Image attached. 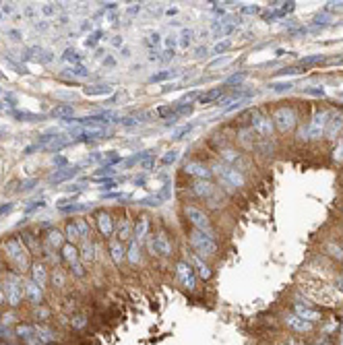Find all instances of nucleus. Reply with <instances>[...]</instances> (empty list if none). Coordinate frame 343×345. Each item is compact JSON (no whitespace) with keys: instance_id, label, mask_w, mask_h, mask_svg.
I'll list each match as a JSON object with an SVG mask.
<instances>
[{"instance_id":"nucleus-1","label":"nucleus","mask_w":343,"mask_h":345,"mask_svg":"<svg viewBox=\"0 0 343 345\" xmlns=\"http://www.w3.org/2000/svg\"><path fill=\"white\" fill-rule=\"evenodd\" d=\"M29 250L25 248V244L21 242V238H9L5 242V264L9 267V271L13 275H23L25 271L31 269V258H29Z\"/></svg>"},{"instance_id":"nucleus-2","label":"nucleus","mask_w":343,"mask_h":345,"mask_svg":"<svg viewBox=\"0 0 343 345\" xmlns=\"http://www.w3.org/2000/svg\"><path fill=\"white\" fill-rule=\"evenodd\" d=\"M188 242H190V248L195 250V254L197 256H215L217 254V244H215V240L209 236V234H205V232H201V229H190L188 232Z\"/></svg>"},{"instance_id":"nucleus-3","label":"nucleus","mask_w":343,"mask_h":345,"mask_svg":"<svg viewBox=\"0 0 343 345\" xmlns=\"http://www.w3.org/2000/svg\"><path fill=\"white\" fill-rule=\"evenodd\" d=\"M5 287V296H7V304L11 308H19V306L25 302V291H23V279L19 275L9 273V277L3 281Z\"/></svg>"},{"instance_id":"nucleus-4","label":"nucleus","mask_w":343,"mask_h":345,"mask_svg":"<svg viewBox=\"0 0 343 345\" xmlns=\"http://www.w3.org/2000/svg\"><path fill=\"white\" fill-rule=\"evenodd\" d=\"M184 215H186V219L190 221V225H193L195 229H201V232L211 236V219L203 209H199L195 205H184Z\"/></svg>"},{"instance_id":"nucleus-5","label":"nucleus","mask_w":343,"mask_h":345,"mask_svg":"<svg viewBox=\"0 0 343 345\" xmlns=\"http://www.w3.org/2000/svg\"><path fill=\"white\" fill-rule=\"evenodd\" d=\"M211 172H213V174L219 178L221 186H225V188H240V186L244 184V178H242V174H240L238 170L230 168V166H225V164H221V166H215Z\"/></svg>"},{"instance_id":"nucleus-6","label":"nucleus","mask_w":343,"mask_h":345,"mask_svg":"<svg viewBox=\"0 0 343 345\" xmlns=\"http://www.w3.org/2000/svg\"><path fill=\"white\" fill-rule=\"evenodd\" d=\"M176 281L182 287H186L188 291H193L197 287V275H195L193 264L186 262V260H178L176 262Z\"/></svg>"},{"instance_id":"nucleus-7","label":"nucleus","mask_w":343,"mask_h":345,"mask_svg":"<svg viewBox=\"0 0 343 345\" xmlns=\"http://www.w3.org/2000/svg\"><path fill=\"white\" fill-rule=\"evenodd\" d=\"M23 291H25V302H29L35 308L44 304V287H40L35 281L23 279Z\"/></svg>"},{"instance_id":"nucleus-8","label":"nucleus","mask_w":343,"mask_h":345,"mask_svg":"<svg viewBox=\"0 0 343 345\" xmlns=\"http://www.w3.org/2000/svg\"><path fill=\"white\" fill-rule=\"evenodd\" d=\"M153 236V246H155V256H172L174 254V244L168 232H157V234H151Z\"/></svg>"},{"instance_id":"nucleus-9","label":"nucleus","mask_w":343,"mask_h":345,"mask_svg":"<svg viewBox=\"0 0 343 345\" xmlns=\"http://www.w3.org/2000/svg\"><path fill=\"white\" fill-rule=\"evenodd\" d=\"M273 120H275V124H277V128L281 132H287V130H292L296 126V114L289 108H279L273 114Z\"/></svg>"},{"instance_id":"nucleus-10","label":"nucleus","mask_w":343,"mask_h":345,"mask_svg":"<svg viewBox=\"0 0 343 345\" xmlns=\"http://www.w3.org/2000/svg\"><path fill=\"white\" fill-rule=\"evenodd\" d=\"M31 281H35L40 287H46L48 283H50V271H48V267L44 264V262H33L31 264Z\"/></svg>"},{"instance_id":"nucleus-11","label":"nucleus","mask_w":343,"mask_h":345,"mask_svg":"<svg viewBox=\"0 0 343 345\" xmlns=\"http://www.w3.org/2000/svg\"><path fill=\"white\" fill-rule=\"evenodd\" d=\"M252 128L260 135V137H269L273 132V122L271 118L262 116L260 112H252Z\"/></svg>"},{"instance_id":"nucleus-12","label":"nucleus","mask_w":343,"mask_h":345,"mask_svg":"<svg viewBox=\"0 0 343 345\" xmlns=\"http://www.w3.org/2000/svg\"><path fill=\"white\" fill-rule=\"evenodd\" d=\"M97 227L103 238H112V234L116 232V221L112 219V213L108 211H99L97 213Z\"/></svg>"},{"instance_id":"nucleus-13","label":"nucleus","mask_w":343,"mask_h":345,"mask_svg":"<svg viewBox=\"0 0 343 345\" xmlns=\"http://www.w3.org/2000/svg\"><path fill=\"white\" fill-rule=\"evenodd\" d=\"M193 193H195L197 197L209 201L215 193H219V188H217L213 182H209V180H197V182L193 184Z\"/></svg>"},{"instance_id":"nucleus-14","label":"nucleus","mask_w":343,"mask_h":345,"mask_svg":"<svg viewBox=\"0 0 343 345\" xmlns=\"http://www.w3.org/2000/svg\"><path fill=\"white\" fill-rule=\"evenodd\" d=\"M133 236H135V225H133L130 219H122V221L116 223V240H120V242L124 244V242L130 240Z\"/></svg>"},{"instance_id":"nucleus-15","label":"nucleus","mask_w":343,"mask_h":345,"mask_svg":"<svg viewBox=\"0 0 343 345\" xmlns=\"http://www.w3.org/2000/svg\"><path fill=\"white\" fill-rule=\"evenodd\" d=\"M110 256L114 260V264L116 267H122L124 258H126V248L120 240H110Z\"/></svg>"},{"instance_id":"nucleus-16","label":"nucleus","mask_w":343,"mask_h":345,"mask_svg":"<svg viewBox=\"0 0 343 345\" xmlns=\"http://www.w3.org/2000/svg\"><path fill=\"white\" fill-rule=\"evenodd\" d=\"M184 172L190 174V176H195L197 180H205V178H209V176L213 174L207 166H203V164H199V162H188V164L184 166Z\"/></svg>"},{"instance_id":"nucleus-17","label":"nucleus","mask_w":343,"mask_h":345,"mask_svg":"<svg viewBox=\"0 0 343 345\" xmlns=\"http://www.w3.org/2000/svg\"><path fill=\"white\" fill-rule=\"evenodd\" d=\"M285 325H287L292 331H296V333H310V331H312V323L302 321V319L296 316V314H287V316H285Z\"/></svg>"},{"instance_id":"nucleus-18","label":"nucleus","mask_w":343,"mask_h":345,"mask_svg":"<svg viewBox=\"0 0 343 345\" xmlns=\"http://www.w3.org/2000/svg\"><path fill=\"white\" fill-rule=\"evenodd\" d=\"M294 310H296V312H294L296 316H300L302 321H306V323H316V321L323 319L319 310H312V308H308V306H302V304H296Z\"/></svg>"},{"instance_id":"nucleus-19","label":"nucleus","mask_w":343,"mask_h":345,"mask_svg":"<svg viewBox=\"0 0 343 345\" xmlns=\"http://www.w3.org/2000/svg\"><path fill=\"white\" fill-rule=\"evenodd\" d=\"M21 242L25 244V248L31 252V254H42V244H40V238L31 232H23L21 234Z\"/></svg>"},{"instance_id":"nucleus-20","label":"nucleus","mask_w":343,"mask_h":345,"mask_svg":"<svg viewBox=\"0 0 343 345\" xmlns=\"http://www.w3.org/2000/svg\"><path fill=\"white\" fill-rule=\"evenodd\" d=\"M44 242H46V246L48 248H60L62 250V246H64V236H62V232H58V229H50V232L44 236Z\"/></svg>"},{"instance_id":"nucleus-21","label":"nucleus","mask_w":343,"mask_h":345,"mask_svg":"<svg viewBox=\"0 0 343 345\" xmlns=\"http://www.w3.org/2000/svg\"><path fill=\"white\" fill-rule=\"evenodd\" d=\"M62 260H66L70 267H74L79 262V248H77V244H64L62 246Z\"/></svg>"},{"instance_id":"nucleus-22","label":"nucleus","mask_w":343,"mask_h":345,"mask_svg":"<svg viewBox=\"0 0 343 345\" xmlns=\"http://www.w3.org/2000/svg\"><path fill=\"white\" fill-rule=\"evenodd\" d=\"M64 234H66V240L70 244H77L81 240V234H79V227H77V221H68L66 227H64Z\"/></svg>"},{"instance_id":"nucleus-23","label":"nucleus","mask_w":343,"mask_h":345,"mask_svg":"<svg viewBox=\"0 0 343 345\" xmlns=\"http://www.w3.org/2000/svg\"><path fill=\"white\" fill-rule=\"evenodd\" d=\"M147 236H149V219H147V217H141V219L137 221V225H135V238H137L139 244H141V240L147 238Z\"/></svg>"},{"instance_id":"nucleus-24","label":"nucleus","mask_w":343,"mask_h":345,"mask_svg":"<svg viewBox=\"0 0 343 345\" xmlns=\"http://www.w3.org/2000/svg\"><path fill=\"white\" fill-rule=\"evenodd\" d=\"M85 244H83V248L79 250V258L85 262V264H89V262H93V258H95V254H93V244H91V240H83Z\"/></svg>"},{"instance_id":"nucleus-25","label":"nucleus","mask_w":343,"mask_h":345,"mask_svg":"<svg viewBox=\"0 0 343 345\" xmlns=\"http://www.w3.org/2000/svg\"><path fill=\"white\" fill-rule=\"evenodd\" d=\"M126 258H128V262L133 264V267H137L139 264V260H141V244L135 240L133 242V246H130V252L126 254Z\"/></svg>"},{"instance_id":"nucleus-26","label":"nucleus","mask_w":343,"mask_h":345,"mask_svg":"<svg viewBox=\"0 0 343 345\" xmlns=\"http://www.w3.org/2000/svg\"><path fill=\"white\" fill-rule=\"evenodd\" d=\"M72 105H66V103H62V105H56L54 110H52V116H56V118H70L72 116Z\"/></svg>"},{"instance_id":"nucleus-27","label":"nucleus","mask_w":343,"mask_h":345,"mask_svg":"<svg viewBox=\"0 0 343 345\" xmlns=\"http://www.w3.org/2000/svg\"><path fill=\"white\" fill-rule=\"evenodd\" d=\"M50 281L54 283V287H64L66 285V275L58 269V267H54V271L50 273Z\"/></svg>"},{"instance_id":"nucleus-28","label":"nucleus","mask_w":343,"mask_h":345,"mask_svg":"<svg viewBox=\"0 0 343 345\" xmlns=\"http://www.w3.org/2000/svg\"><path fill=\"white\" fill-rule=\"evenodd\" d=\"M193 260H195L197 269H199V275H201L203 279H209V277H211V269H209V264H205V262H203V258H201V256H197V254H195V258H193Z\"/></svg>"},{"instance_id":"nucleus-29","label":"nucleus","mask_w":343,"mask_h":345,"mask_svg":"<svg viewBox=\"0 0 343 345\" xmlns=\"http://www.w3.org/2000/svg\"><path fill=\"white\" fill-rule=\"evenodd\" d=\"M85 325H89V319H87L85 314H77V316L70 319V327H72L74 331H81Z\"/></svg>"},{"instance_id":"nucleus-30","label":"nucleus","mask_w":343,"mask_h":345,"mask_svg":"<svg viewBox=\"0 0 343 345\" xmlns=\"http://www.w3.org/2000/svg\"><path fill=\"white\" fill-rule=\"evenodd\" d=\"M112 89L105 87V85H95V87H85V93L87 95H103V93H110Z\"/></svg>"},{"instance_id":"nucleus-31","label":"nucleus","mask_w":343,"mask_h":345,"mask_svg":"<svg viewBox=\"0 0 343 345\" xmlns=\"http://www.w3.org/2000/svg\"><path fill=\"white\" fill-rule=\"evenodd\" d=\"M48 319H50V310H48V308H44V304H42V306H37V310H35V321L46 323Z\"/></svg>"},{"instance_id":"nucleus-32","label":"nucleus","mask_w":343,"mask_h":345,"mask_svg":"<svg viewBox=\"0 0 343 345\" xmlns=\"http://www.w3.org/2000/svg\"><path fill=\"white\" fill-rule=\"evenodd\" d=\"M70 176H74V170H62V172H58V174L52 178V182H62V180H66V178H70Z\"/></svg>"},{"instance_id":"nucleus-33","label":"nucleus","mask_w":343,"mask_h":345,"mask_svg":"<svg viewBox=\"0 0 343 345\" xmlns=\"http://www.w3.org/2000/svg\"><path fill=\"white\" fill-rule=\"evenodd\" d=\"M221 95V91L219 89H215V91H211V93H207V95H203L201 97V103H209V101H213L215 97H219Z\"/></svg>"},{"instance_id":"nucleus-34","label":"nucleus","mask_w":343,"mask_h":345,"mask_svg":"<svg viewBox=\"0 0 343 345\" xmlns=\"http://www.w3.org/2000/svg\"><path fill=\"white\" fill-rule=\"evenodd\" d=\"M70 273H74L77 277H83V275H85V271H83V267H81V264H74V267H70Z\"/></svg>"},{"instance_id":"nucleus-35","label":"nucleus","mask_w":343,"mask_h":345,"mask_svg":"<svg viewBox=\"0 0 343 345\" xmlns=\"http://www.w3.org/2000/svg\"><path fill=\"white\" fill-rule=\"evenodd\" d=\"M7 304V296H5V287H3V283H0V308Z\"/></svg>"},{"instance_id":"nucleus-36","label":"nucleus","mask_w":343,"mask_h":345,"mask_svg":"<svg viewBox=\"0 0 343 345\" xmlns=\"http://www.w3.org/2000/svg\"><path fill=\"white\" fill-rule=\"evenodd\" d=\"M335 160H337V162H343V141L339 143V153H335Z\"/></svg>"},{"instance_id":"nucleus-37","label":"nucleus","mask_w":343,"mask_h":345,"mask_svg":"<svg viewBox=\"0 0 343 345\" xmlns=\"http://www.w3.org/2000/svg\"><path fill=\"white\" fill-rule=\"evenodd\" d=\"M3 267H5V256L0 254V271H3Z\"/></svg>"}]
</instances>
